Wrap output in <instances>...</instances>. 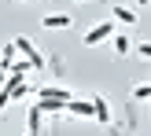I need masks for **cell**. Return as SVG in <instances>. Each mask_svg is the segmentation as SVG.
Here are the masks:
<instances>
[{"instance_id":"cell-1","label":"cell","mask_w":151,"mask_h":136,"mask_svg":"<svg viewBox=\"0 0 151 136\" xmlns=\"http://www.w3.org/2000/svg\"><path fill=\"white\" fill-rule=\"evenodd\" d=\"M70 99H74V96L66 92V88H52V85L48 88H37V103H41L44 114H63Z\"/></svg>"},{"instance_id":"cell-2","label":"cell","mask_w":151,"mask_h":136,"mask_svg":"<svg viewBox=\"0 0 151 136\" xmlns=\"http://www.w3.org/2000/svg\"><path fill=\"white\" fill-rule=\"evenodd\" d=\"M111 37H114V22H96V26L85 33V44H88V48H96V44L111 41Z\"/></svg>"},{"instance_id":"cell-3","label":"cell","mask_w":151,"mask_h":136,"mask_svg":"<svg viewBox=\"0 0 151 136\" xmlns=\"http://www.w3.org/2000/svg\"><path fill=\"white\" fill-rule=\"evenodd\" d=\"M15 48H19V55H22V59H29V63H33V70H41V66H44L41 52L33 48V41H29V37H15Z\"/></svg>"},{"instance_id":"cell-4","label":"cell","mask_w":151,"mask_h":136,"mask_svg":"<svg viewBox=\"0 0 151 136\" xmlns=\"http://www.w3.org/2000/svg\"><path fill=\"white\" fill-rule=\"evenodd\" d=\"M66 114H74V118H96V107H92V99H70L66 103Z\"/></svg>"},{"instance_id":"cell-5","label":"cell","mask_w":151,"mask_h":136,"mask_svg":"<svg viewBox=\"0 0 151 136\" xmlns=\"http://www.w3.org/2000/svg\"><path fill=\"white\" fill-rule=\"evenodd\" d=\"M41 118H44L41 103H33V107L26 110V129H29V132H41Z\"/></svg>"},{"instance_id":"cell-6","label":"cell","mask_w":151,"mask_h":136,"mask_svg":"<svg viewBox=\"0 0 151 136\" xmlns=\"http://www.w3.org/2000/svg\"><path fill=\"white\" fill-rule=\"evenodd\" d=\"M92 107H96V122L107 125V122H111V107H107V99H103V96H92Z\"/></svg>"},{"instance_id":"cell-7","label":"cell","mask_w":151,"mask_h":136,"mask_svg":"<svg viewBox=\"0 0 151 136\" xmlns=\"http://www.w3.org/2000/svg\"><path fill=\"white\" fill-rule=\"evenodd\" d=\"M15 55H19V48H15V41H11V44H7L4 52H0V70H11V66L19 63V59H15Z\"/></svg>"},{"instance_id":"cell-8","label":"cell","mask_w":151,"mask_h":136,"mask_svg":"<svg viewBox=\"0 0 151 136\" xmlns=\"http://www.w3.org/2000/svg\"><path fill=\"white\" fill-rule=\"evenodd\" d=\"M70 15H44V29H66Z\"/></svg>"},{"instance_id":"cell-9","label":"cell","mask_w":151,"mask_h":136,"mask_svg":"<svg viewBox=\"0 0 151 136\" xmlns=\"http://www.w3.org/2000/svg\"><path fill=\"white\" fill-rule=\"evenodd\" d=\"M111 44H114V52H118V55H125V52L133 48V41H129L125 33H114V37H111Z\"/></svg>"},{"instance_id":"cell-10","label":"cell","mask_w":151,"mask_h":136,"mask_svg":"<svg viewBox=\"0 0 151 136\" xmlns=\"http://www.w3.org/2000/svg\"><path fill=\"white\" fill-rule=\"evenodd\" d=\"M114 19L125 22V26H133V22H137V11H129V7H114Z\"/></svg>"},{"instance_id":"cell-11","label":"cell","mask_w":151,"mask_h":136,"mask_svg":"<svg viewBox=\"0 0 151 136\" xmlns=\"http://www.w3.org/2000/svg\"><path fill=\"white\" fill-rule=\"evenodd\" d=\"M29 70H33V63H29V59H19V63H15V66H11L7 74H19V77H26Z\"/></svg>"},{"instance_id":"cell-12","label":"cell","mask_w":151,"mask_h":136,"mask_svg":"<svg viewBox=\"0 0 151 136\" xmlns=\"http://www.w3.org/2000/svg\"><path fill=\"white\" fill-rule=\"evenodd\" d=\"M133 99H151V85H137L133 88Z\"/></svg>"},{"instance_id":"cell-13","label":"cell","mask_w":151,"mask_h":136,"mask_svg":"<svg viewBox=\"0 0 151 136\" xmlns=\"http://www.w3.org/2000/svg\"><path fill=\"white\" fill-rule=\"evenodd\" d=\"M137 52H140L144 59H151V41H140V44H137Z\"/></svg>"},{"instance_id":"cell-14","label":"cell","mask_w":151,"mask_h":136,"mask_svg":"<svg viewBox=\"0 0 151 136\" xmlns=\"http://www.w3.org/2000/svg\"><path fill=\"white\" fill-rule=\"evenodd\" d=\"M7 103H11V92H7V88H0V110H4Z\"/></svg>"},{"instance_id":"cell-15","label":"cell","mask_w":151,"mask_h":136,"mask_svg":"<svg viewBox=\"0 0 151 136\" xmlns=\"http://www.w3.org/2000/svg\"><path fill=\"white\" fill-rule=\"evenodd\" d=\"M137 4H147V0H137Z\"/></svg>"},{"instance_id":"cell-16","label":"cell","mask_w":151,"mask_h":136,"mask_svg":"<svg viewBox=\"0 0 151 136\" xmlns=\"http://www.w3.org/2000/svg\"><path fill=\"white\" fill-rule=\"evenodd\" d=\"M26 136H37V132H26Z\"/></svg>"}]
</instances>
